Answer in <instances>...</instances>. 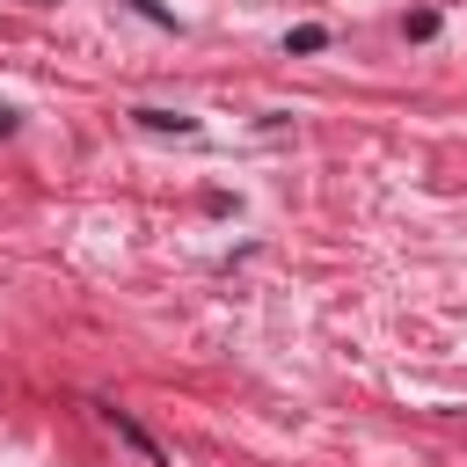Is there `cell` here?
Returning a JSON list of instances; mask_svg holds the SVG:
<instances>
[{
	"label": "cell",
	"mask_w": 467,
	"mask_h": 467,
	"mask_svg": "<svg viewBox=\"0 0 467 467\" xmlns=\"http://www.w3.org/2000/svg\"><path fill=\"white\" fill-rule=\"evenodd\" d=\"M7 131H15V109H0V139H7Z\"/></svg>",
	"instance_id": "4"
},
{
	"label": "cell",
	"mask_w": 467,
	"mask_h": 467,
	"mask_svg": "<svg viewBox=\"0 0 467 467\" xmlns=\"http://www.w3.org/2000/svg\"><path fill=\"white\" fill-rule=\"evenodd\" d=\"M102 416H109V431H117V438H124V445H131L139 460H153V467H161V445H153V438H146V431H139V423H131L124 409H109V401H102Z\"/></svg>",
	"instance_id": "1"
},
{
	"label": "cell",
	"mask_w": 467,
	"mask_h": 467,
	"mask_svg": "<svg viewBox=\"0 0 467 467\" xmlns=\"http://www.w3.org/2000/svg\"><path fill=\"white\" fill-rule=\"evenodd\" d=\"M131 117H139L146 131H182V139L197 131V117H182V109H131Z\"/></svg>",
	"instance_id": "2"
},
{
	"label": "cell",
	"mask_w": 467,
	"mask_h": 467,
	"mask_svg": "<svg viewBox=\"0 0 467 467\" xmlns=\"http://www.w3.org/2000/svg\"><path fill=\"white\" fill-rule=\"evenodd\" d=\"M321 44H328V29H314V22H306V29H292V36H285V51H321Z\"/></svg>",
	"instance_id": "3"
}]
</instances>
